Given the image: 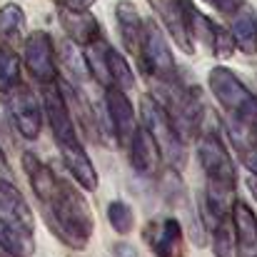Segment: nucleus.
Instances as JSON below:
<instances>
[{
  "label": "nucleus",
  "instance_id": "obj_19",
  "mask_svg": "<svg viewBox=\"0 0 257 257\" xmlns=\"http://www.w3.org/2000/svg\"><path fill=\"white\" fill-rule=\"evenodd\" d=\"M232 18L230 35L235 40V48H242L245 53H255V33H257V15L250 8H240Z\"/></svg>",
  "mask_w": 257,
  "mask_h": 257
},
{
  "label": "nucleus",
  "instance_id": "obj_7",
  "mask_svg": "<svg viewBox=\"0 0 257 257\" xmlns=\"http://www.w3.org/2000/svg\"><path fill=\"white\" fill-rule=\"evenodd\" d=\"M23 65L38 80L40 85L53 83L58 78V63H55V43L45 30H33L23 40Z\"/></svg>",
  "mask_w": 257,
  "mask_h": 257
},
{
  "label": "nucleus",
  "instance_id": "obj_14",
  "mask_svg": "<svg viewBox=\"0 0 257 257\" xmlns=\"http://www.w3.org/2000/svg\"><path fill=\"white\" fill-rule=\"evenodd\" d=\"M60 150V158H63V165L65 170L70 172V177L87 192H95L97 190V170L90 160V155L85 153V145L83 140H73V143H65L58 148Z\"/></svg>",
  "mask_w": 257,
  "mask_h": 257
},
{
  "label": "nucleus",
  "instance_id": "obj_30",
  "mask_svg": "<svg viewBox=\"0 0 257 257\" xmlns=\"http://www.w3.org/2000/svg\"><path fill=\"white\" fill-rule=\"evenodd\" d=\"M0 177H3V180H10V165H8L3 150H0Z\"/></svg>",
  "mask_w": 257,
  "mask_h": 257
},
{
  "label": "nucleus",
  "instance_id": "obj_27",
  "mask_svg": "<svg viewBox=\"0 0 257 257\" xmlns=\"http://www.w3.org/2000/svg\"><path fill=\"white\" fill-rule=\"evenodd\" d=\"M210 8H215L217 13H222V15H235L242 5H245V0H205Z\"/></svg>",
  "mask_w": 257,
  "mask_h": 257
},
{
  "label": "nucleus",
  "instance_id": "obj_24",
  "mask_svg": "<svg viewBox=\"0 0 257 257\" xmlns=\"http://www.w3.org/2000/svg\"><path fill=\"white\" fill-rule=\"evenodd\" d=\"M20 83V58L13 50V45L0 43V92Z\"/></svg>",
  "mask_w": 257,
  "mask_h": 257
},
{
  "label": "nucleus",
  "instance_id": "obj_8",
  "mask_svg": "<svg viewBox=\"0 0 257 257\" xmlns=\"http://www.w3.org/2000/svg\"><path fill=\"white\" fill-rule=\"evenodd\" d=\"M40 107H43V117L48 120V127L53 133V140L55 145H65V143H73L78 140V127L70 117V110L63 100V92L58 87V80L53 83H45L43 85V95H40Z\"/></svg>",
  "mask_w": 257,
  "mask_h": 257
},
{
  "label": "nucleus",
  "instance_id": "obj_23",
  "mask_svg": "<svg viewBox=\"0 0 257 257\" xmlns=\"http://www.w3.org/2000/svg\"><path fill=\"white\" fill-rule=\"evenodd\" d=\"M210 230H212V252H215V257H235V230H232L230 215L217 220Z\"/></svg>",
  "mask_w": 257,
  "mask_h": 257
},
{
  "label": "nucleus",
  "instance_id": "obj_21",
  "mask_svg": "<svg viewBox=\"0 0 257 257\" xmlns=\"http://www.w3.org/2000/svg\"><path fill=\"white\" fill-rule=\"evenodd\" d=\"M55 63H60L65 80H70L75 85H80L85 80V60H83V53L78 50V45L73 40H65L60 45V53H55Z\"/></svg>",
  "mask_w": 257,
  "mask_h": 257
},
{
  "label": "nucleus",
  "instance_id": "obj_18",
  "mask_svg": "<svg viewBox=\"0 0 257 257\" xmlns=\"http://www.w3.org/2000/svg\"><path fill=\"white\" fill-rule=\"evenodd\" d=\"M107 48L110 43L105 38H97L92 43L83 45V60H85V70L100 83L102 87H110V73H107Z\"/></svg>",
  "mask_w": 257,
  "mask_h": 257
},
{
  "label": "nucleus",
  "instance_id": "obj_20",
  "mask_svg": "<svg viewBox=\"0 0 257 257\" xmlns=\"http://www.w3.org/2000/svg\"><path fill=\"white\" fill-rule=\"evenodd\" d=\"M25 35V13L18 3H8L0 8V40L8 45H18Z\"/></svg>",
  "mask_w": 257,
  "mask_h": 257
},
{
  "label": "nucleus",
  "instance_id": "obj_6",
  "mask_svg": "<svg viewBox=\"0 0 257 257\" xmlns=\"http://www.w3.org/2000/svg\"><path fill=\"white\" fill-rule=\"evenodd\" d=\"M3 105L5 112L10 117V122L15 125V130L25 138V140H35L43 130V107L38 95L23 83H15L3 92Z\"/></svg>",
  "mask_w": 257,
  "mask_h": 257
},
{
  "label": "nucleus",
  "instance_id": "obj_5",
  "mask_svg": "<svg viewBox=\"0 0 257 257\" xmlns=\"http://www.w3.org/2000/svg\"><path fill=\"white\" fill-rule=\"evenodd\" d=\"M138 60L140 70L148 75V80H172L177 78V65L172 58L170 43L163 35L160 25L155 20H143V38L138 45Z\"/></svg>",
  "mask_w": 257,
  "mask_h": 257
},
{
  "label": "nucleus",
  "instance_id": "obj_22",
  "mask_svg": "<svg viewBox=\"0 0 257 257\" xmlns=\"http://www.w3.org/2000/svg\"><path fill=\"white\" fill-rule=\"evenodd\" d=\"M107 73H110V83L120 90H133L135 87V73L130 68V63L125 60L122 53H117L112 45L107 48Z\"/></svg>",
  "mask_w": 257,
  "mask_h": 257
},
{
  "label": "nucleus",
  "instance_id": "obj_10",
  "mask_svg": "<svg viewBox=\"0 0 257 257\" xmlns=\"http://www.w3.org/2000/svg\"><path fill=\"white\" fill-rule=\"evenodd\" d=\"M145 242L155 257L182 255V225L177 217H158L145 225Z\"/></svg>",
  "mask_w": 257,
  "mask_h": 257
},
{
  "label": "nucleus",
  "instance_id": "obj_26",
  "mask_svg": "<svg viewBox=\"0 0 257 257\" xmlns=\"http://www.w3.org/2000/svg\"><path fill=\"white\" fill-rule=\"evenodd\" d=\"M205 45H207V48L212 50V55L220 58V60H227V58L235 53V40H232L230 30L222 28V25H217V23H212V30H210V38H207Z\"/></svg>",
  "mask_w": 257,
  "mask_h": 257
},
{
  "label": "nucleus",
  "instance_id": "obj_32",
  "mask_svg": "<svg viewBox=\"0 0 257 257\" xmlns=\"http://www.w3.org/2000/svg\"><path fill=\"white\" fill-rule=\"evenodd\" d=\"M255 53H257V33H255Z\"/></svg>",
  "mask_w": 257,
  "mask_h": 257
},
{
  "label": "nucleus",
  "instance_id": "obj_13",
  "mask_svg": "<svg viewBox=\"0 0 257 257\" xmlns=\"http://www.w3.org/2000/svg\"><path fill=\"white\" fill-rule=\"evenodd\" d=\"M150 5L158 10L160 20L165 23L168 33L172 35L175 45L187 53V55H195V40L187 30V18H185V8H182V0H150Z\"/></svg>",
  "mask_w": 257,
  "mask_h": 257
},
{
  "label": "nucleus",
  "instance_id": "obj_11",
  "mask_svg": "<svg viewBox=\"0 0 257 257\" xmlns=\"http://www.w3.org/2000/svg\"><path fill=\"white\" fill-rule=\"evenodd\" d=\"M55 80H58V87H60V92H63V100H65V105H68V110H70L73 122H78V125L83 127V133H85L87 138L100 140V122H97V117H95L92 102L85 97V92L80 90V85H75V83H70V80H65V78H60V75H58Z\"/></svg>",
  "mask_w": 257,
  "mask_h": 257
},
{
  "label": "nucleus",
  "instance_id": "obj_31",
  "mask_svg": "<svg viewBox=\"0 0 257 257\" xmlns=\"http://www.w3.org/2000/svg\"><path fill=\"white\" fill-rule=\"evenodd\" d=\"M252 130H255V138H257V122H255V125H252Z\"/></svg>",
  "mask_w": 257,
  "mask_h": 257
},
{
  "label": "nucleus",
  "instance_id": "obj_25",
  "mask_svg": "<svg viewBox=\"0 0 257 257\" xmlns=\"http://www.w3.org/2000/svg\"><path fill=\"white\" fill-rule=\"evenodd\" d=\"M107 222H110V227L117 235H130L133 232V225H135V212H133V207L127 202L112 200L107 205Z\"/></svg>",
  "mask_w": 257,
  "mask_h": 257
},
{
  "label": "nucleus",
  "instance_id": "obj_15",
  "mask_svg": "<svg viewBox=\"0 0 257 257\" xmlns=\"http://www.w3.org/2000/svg\"><path fill=\"white\" fill-rule=\"evenodd\" d=\"M58 18H60L63 30L68 33V38H70L75 45H87V43L102 38L97 20H95L87 10H68V8H60Z\"/></svg>",
  "mask_w": 257,
  "mask_h": 257
},
{
  "label": "nucleus",
  "instance_id": "obj_2",
  "mask_svg": "<svg viewBox=\"0 0 257 257\" xmlns=\"http://www.w3.org/2000/svg\"><path fill=\"white\" fill-rule=\"evenodd\" d=\"M0 247L10 257H30L35 252V220L28 200L0 177Z\"/></svg>",
  "mask_w": 257,
  "mask_h": 257
},
{
  "label": "nucleus",
  "instance_id": "obj_3",
  "mask_svg": "<svg viewBox=\"0 0 257 257\" xmlns=\"http://www.w3.org/2000/svg\"><path fill=\"white\" fill-rule=\"evenodd\" d=\"M140 125L148 130V135L153 138L160 158L165 163H170L172 168H182L187 160V148H185V138L182 133L175 127L170 115L163 110V105L145 95L140 100Z\"/></svg>",
  "mask_w": 257,
  "mask_h": 257
},
{
  "label": "nucleus",
  "instance_id": "obj_12",
  "mask_svg": "<svg viewBox=\"0 0 257 257\" xmlns=\"http://www.w3.org/2000/svg\"><path fill=\"white\" fill-rule=\"evenodd\" d=\"M125 150H127V160H130L133 170L138 172L140 177H153V175H158V168H160V160H163V158H160V153H158L153 138L148 135V130H145L143 125H138V127L133 130V135H130Z\"/></svg>",
  "mask_w": 257,
  "mask_h": 257
},
{
  "label": "nucleus",
  "instance_id": "obj_29",
  "mask_svg": "<svg viewBox=\"0 0 257 257\" xmlns=\"http://www.w3.org/2000/svg\"><path fill=\"white\" fill-rule=\"evenodd\" d=\"M112 257H138V250L127 242H117L112 245Z\"/></svg>",
  "mask_w": 257,
  "mask_h": 257
},
{
  "label": "nucleus",
  "instance_id": "obj_17",
  "mask_svg": "<svg viewBox=\"0 0 257 257\" xmlns=\"http://www.w3.org/2000/svg\"><path fill=\"white\" fill-rule=\"evenodd\" d=\"M23 170H25L28 182H30V187L35 192V200L45 197L50 192V187L55 185V177H58V172H53V168H48L33 153H23Z\"/></svg>",
  "mask_w": 257,
  "mask_h": 257
},
{
  "label": "nucleus",
  "instance_id": "obj_9",
  "mask_svg": "<svg viewBox=\"0 0 257 257\" xmlns=\"http://www.w3.org/2000/svg\"><path fill=\"white\" fill-rule=\"evenodd\" d=\"M105 112H107V122H110V135H115L117 145L125 148L133 130L138 127L135 107H133L130 97L125 95V90L115 85L105 87Z\"/></svg>",
  "mask_w": 257,
  "mask_h": 257
},
{
  "label": "nucleus",
  "instance_id": "obj_4",
  "mask_svg": "<svg viewBox=\"0 0 257 257\" xmlns=\"http://www.w3.org/2000/svg\"><path fill=\"white\" fill-rule=\"evenodd\" d=\"M210 90L215 95V100L225 107V112H230V117L255 125L257 122V95L250 92V87L245 85L237 73H232L225 65H217L210 70L207 75Z\"/></svg>",
  "mask_w": 257,
  "mask_h": 257
},
{
  "label": "nucleus",
  "instance_id": "obj_16",
  "mask_svg": "<svg viewBox=\"0 0 257 257\" xmlns=\"http://www.w3.org/2000/svg\"><path fill=\"white\" fill-rule=\"evenodd\" d=\"M115 20H117V30H120V38L127 53H138V45L143 38V18L138 8L130 0H120L115 5Z\"/></svg>",
  "mask_w": 257,
  "mask_h": 257
},
{
  "label": "nucleus",
  "instance_id": "obj_28",
  "mask_svg": "<svg viewBox=\"0 0 257 257\" xmlns=\"http://www.w3.org/2000/svg\"><path fill=\"white\" fill-rule=\"evenodd\" d=\"M97 0H60V8H68V10H90Z\"/></svg>",
  "mask_w": 257,
  "mask_h": 257
},
{
  "label": "nucleus",
  "instance_id": "obj_1",
  "mask_svg": "<svg viewBox=\"0 0 257 257\" xmlns=\"http://www.w3.org/2000/svg\"><path fill=\"white\" fill-rule=\"evenodd\" d=\"M45 225L50 232L73 250H85L92 232H95V217L87 205L85 195L80 192V185L70 177H55V185L45 197L38 200Z\"/></svg>",
  "mask_w": 257,
  "mask_h": 257
}]
</instances>
